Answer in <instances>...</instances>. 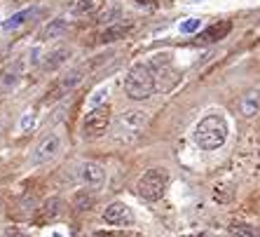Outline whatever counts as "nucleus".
I'll use <instances>...</instances> for the list:
<instances>
[{
    "instance_id": "25",
    "label": "nucleus",
    "mask_w": 260,
    "mask_h": 237,
    "mask_svg": "<svg viewBox=\"0 0 260 237\" xmlns=\"http://www.w3.org/2000/svg\"><path fill=\"white\" fill-rule=\"evenodd\" d=\"M200 19H188V21H183L181 24V33H194V31L200 28Z\"/></svg>"
},
{
    "instance_id": "5",
    "label": "nucleus",
    "mask_w": 260,
    "mask_h": 237,
    "mask_svg": "<svg viewBox=\"0 0 260 237\" xmlns=\"http://www.w3.org/2000/svg\"><path fill=\"white\" fill-rule=\"evenodd\" d=\"M110 120H113V117H110L108 106L89 110L85 122H82V136H85V139H99V136H103L110 127Z\"/></svg>"
},
{
    "instance_id": "23",
    "label": "nucleus",
    "mask_w": 260,
    "mask_h": 237,
    "mask_svg": "<svg viewBox=\"0 0 260 237\" xmlns=\"http://www.w3.org/2000/svg\"><path fill=\"white\" fill-rule=\"evenodd\" d=\"M120 17V7H108V10H103V12H99V24H113L115 19Z\"/></svg>"
},
{
    "instance_id": "11",
    "label": "nucleus",
    "mask_w": 260,
    "mask_h": 237,
    "mask_svg": "<svg viewBox=\"0 0 260 237\" xmlns=\"http://www.w3.org/2000/svg\"><path fill=\"white\" fill-rule=\"evenodd\" d=\"M232 31V21L230 19H223V21H216V24H211L209 28H204L197 36V43L202 45H209V43H218V40H223V38H228V33Z\"/></svg>"
},
{
    "instance_id": "2",
    "label": "nucleus",
    "mask_w": 260,
    "mask_h": 237,
    "mask_svg": "<svg viewBox=\"0 0 260 237\" xmlns=\"http://www.w3.org/2000/svg\"><path fill=\"white\" fill-rule=\"evenodd\" d=\"M228 139V122L220 115H206L200 120V125L194 127V141L197 146L204 151H216L220 148Z\"/></svg>"
},
{
    "instance_id": "18",
    "label": "nucleus",
    "mask_w": 260,
    "mask_h": 237,
    "mask_svg": "<svg viewBox=\"0 0 260 237\" xmlns=\"http://www.w3.org/2000/svg\"><path fill=\"white\" fill-rule=\"evenodd\" d=\"M239 110H242L244 117L258 115V110H260V94L258 92H248V94H244L242 104H239Z\"/></svg>"
},
{
    "instance_id": "20",
    "label": "nucleus",
    "mask_w": 260,
    "mask_h": 237,
    "mask_svg": "<svg viewBox=\"0 0 260 237\" xmlns=\"http://www.w3.org/2000/svg\"><path fill=\"white\" fill-rule=\"evenodd\" d=\"M232 237H260V230L255 225H248V223H232L228 228Z\"/></svg>"
},
{
    "instance_id": "14",
    "label": "nucleus",
    "mask_w": 260,
    "mask_h": 237,
    "mask_svg": "<svg viewBox=\"0 0 260 237\" xmlns=\"http://www.w3.org/2000/svg\"><path fill=\"white\" fill-rule=\"evenodd\" d=\"M132 31V26L129 24H115V26H108L106 31H101L96 36V43L106 45V43H115V40H120V38H124Z\"/></svg>"
},
{
    "instance_id": "22",
    "label": "nucleus",
    "mask_w": 260,
    "mask_h": 237,
    "mask_svg": "<svg viewBox=\"0 0 260 237\" xmlns=\"http://www.w3.org/2000/svg\"><path fill=\"white\" fill-rule=\"evenodd\" d=\"M33 12H36V10H21V12L12 14V17H10V21H5V31H12V28H17V26H21Z\"/></svg>"
},
{
    "instance_id": "7",
    "label": "nucleus",
    "mask_w": 260,
    "mask_h": 237,
    "mask_svg": "<svg viewBox=\"0 0 260 237\" xmlns=\"http://www.w3.org/2000/svg\"><path fill=\"white\" fill-rule=\"evenodd\" d=\"M235 162L242 171V176L246 174H258L260 171V141H251L246 146H242L235 153Z\"/></svg>"
},
{
    "instance_id": "3",
    "label": "nucleus",
    "mask_w": 260,
    "mask_h": 237,
    "mask_svg": "<svg viewBox=\"0 0 260 237\" xmlns=\"http://www.w3.org/2000/svg\"><path fill=\"white\" fill-rule=\"evenodd\" d=\"M157 82H155V73L148 64H136L124 78V92L134 101H143L155 92Z\"/></svg>"
},
{
    "instance_id": "8",
    "label": "nucleus",
    "mask_w": 260,
    "mask_h": 237,
    "mask_svg": "<svg viewBox=\"0 0 260 237\" xmlns=\"http://www.w3.org/2000/svg\"><path fill=\"white\" fill-rule=\"evenodd\" d=\"M24 75V59H14L12 64H7L3 71H0V97H7L12 94L14 87L19 85V80Z\"/></svg>"
},
{
    "instance_id": "9",
    "label": "nucleus",
    "mask_w": 260,
    "mask_h": 237,
    "mask_svg": "<svg viewBox=\"0 0 260 237\" xmlns=\"http://www.w3.org/2000/svg\"><path fill=\"white\" fill-rule=\"evenodd\" d=\"M59 151H61V139L56 134H49V136H45V139L38 143V148L33 151V155H30V162L45 164V162H49V160H54L56 155H59Z\"/></svg>"
},
{
    "instance_id": "19",
    "label": "nucleus",
    "mask_w": 260,
    "mask_h": 237,
    "mask_svg": "<svg viewBox=\"0 0 260 237\" xmlns=\"http://www.w3.org/2000/svg\"><path fill=\"white\" fill-rule=\"evenodd\" d=\"M211 195L218 204H228V202H232V197H235V188H232L230 183H216Z\"/></svg>"
},
{
    "instance_id": "10",
    "label": "nucleus",
    "mask_w": 260,
    "mask_h": 237,
    "mask_svg": "<svg viewBox=\"0 0 260 237\" xmlns=\"http://www.w3.org/2000/svg\"><path fill=\"white\" fill-rule=\"evenodd\" d=\"M103 221L108 225H132L134 223V212L124 204V202H113L103 212Z\"/></svg>"
},
{
    "instance_id": "1",
    "label": "nucleus",
    "mask_w": 260,
    "mask_h": 237,
    "mask_svg": "<svg viewBox=\"0 0 260 237\" xmlns=\"http://www.w3.org/2000/svg\"><path fill=\"white\" fill-rule=\"evenodd\" d=\"M150 122V113L143 108H129L124 110L120 117H117L115 127H113V139L117 143H124V146H132L143 136L145 127Z\"/></svg>"
},
{
    "instance_id": "13",
    "label": "nucleus",
    "mask_w": 260,
    "mask_h": 237,
    "mask_svg": "<svg viewBox=\"0 0 260 237\" xmlns=\"http://www.w3.org/2000/svg\"><path fill=\"white\" fill-rule=\"evenodd\" d=\"M59 214H61V200H59V197H49L43 207L38 209L36 223H47V221H54Z\"/></svg>"
},
{
    "instance_id": "28",
    "label": "nucleus",
    "mask_w": 260,
    "mask_h": 237,
    "mask_svg": "<svg viewBox=\"0 0 260 237\" xmlns=\"http://www.w3.org/2000/svg\"><path fill=\"white\" fill-rule=\"evenodd\" d=\"M94 237H120V232H103V230H99V232H94Z\"/></svg>"
},
{
    "instance_id": "27",
    "label": "nucleus",
    "mask_w": 260,
    "mask_h": 237,
    "mask_svg": "<svg viewBox=\"0 0 260 237\" xmlns=\"http://www.w3.org/2000/svg\"><path fill=\"white\" fill-rule=\"evenodd\" d=\"M3 237H24V235H21L17 228H7V230L3 232Z\"/></svg>"
},
{
    "instance_id": "17",
    "label": "nucleus",
    "mask_w": 260,
    "mask_h": 237,
    "mask_svg": "<svg viewBox=\"0 0 260 237\" xmlns=\"http://www.w3.org/2000/svg\"><path fill=\"white\" fill-rule=\"evenodd\" d=\"M106 0H75L73 3V14L78 17H91V14H99Z\"/></svg>"
},
{
    "instance_id": "21",
    "label": "nucleus",
    "mask_w": 260,
    "mask_h": 237,
    "mask_svg": "<svg viewBox=\"0 0 260 237\" xmlns=\"http://www.w3.org/2000/svg\"><path fill=\"white\" fill-rule=\"evenodd\" d=\"M73 207L78 209V212H91V207H94V195H89L87 190L78 193L73 197Z\"/></svg>"
},
{
    "instance_id": "4",
    "label": "nucleus",
    "mask_w": 260,
    "mask_h": 237,
    "mask_svg": "<svg viewBox=\"0 0 260 237\" xmlns=\"http://www.w3.org/2000/svg\"><path fill=\"white\" fill-rule=\"evenodd\" d=\"M167 190V171L164 169H148L136 183V193L141 200L155 202L159 200Z\"/></svg>"
},
{
    "instance_id": "6",
    "label": "nucleus",
    "mask_w": 260,
    "mask_h": 237,
    "mask_svg": "<svg viewBox=\"0 0 260 237\" xmlns=\"http://www.w3.org/2000/svg\"><path fill=\"white\" fill-rule=\"evenodd\" d=\"M80 80H82V68H73L68 75H63V78H59L56 82L49 85V90L45 92V97H43V104H54V101L63 99L66 94H71L78 87Z\"/></svg>"
},
{
    "instance_id": "16",
    "label": "nucleus",
    "mask_w": 260,
    "mask_h": 237,
    "mask_svg": "<svg viewBox=\"0 0 260 237\" xmlns=\"http://www.w3.org/2000/svg\"><path fill=\"white\" fill-rule=\"evenodd\" d=\"M68 56H71V49H66V47L54 49V52H52V54H47V59H45L43 71H45V73H54L56 68H61L63 64H66Z\"/></svg>"
},
{
    "instance_id": "24",
    "label": "nucleus",
    "mask_w": 260,
    "mask_h": 237,
    "mask_svg": "<svg viewBox=\"0 0 260 237\" xmlns=\"http://www.w3.org/2000/svg\"><path fill=\"white\" fill-rule=\"evenodd\" d=\"M108 99V90L106 87H99L94 94H91V99H89V108L94 110V108H101V104Z\"/></svg>"
},
{
    "instance_id": "15",
    "label": "nucleus",
    "mask_w": 260,
    "mask_h": 237,
    "mask_svg": "<svg viewBox=\"0 0 260 237\" xmlns=\"http://www.w3.org/2000/svg\"><path fill=\"white\" fill-rule=\"evenodd\" d=\"M68 31L66 19H52L43 31H40V40H56V38H63Z\"/></svg>"
},
{
    "instance_id": "12",
    "label": "nucleus",
    "mask_w": 260,
    "mask_h": 237,
    "mask_svg": "<svg viewBox=\"0 0 260 237\" xmlns=\"http://www.w3.org/2000/svg\"><path fill=\"white\" fill-rule=\"evenodd\" d=\"M80 176L87 186H101L106 179V169L99 162H82L80 164Z\"/></svg>"
},
{
    "instance_id": "29",
    "label": "nucleus",
    "mask_w": 260,
    "mask_h": 237,
    "mask_svg": "<svg viewBox=\"0 0 260 237\" xmlns=\"http://www.w3.org/2000/svg\"><path fill=\"white\" fill-rule=\"evenodd\" d=\"M197 237H206V235H197Z\"/></svg>"
},
{
    "instance_id": "26",
    "label": "nucleus",
    "mask_w": 260,
    "mask_h": 237,
    "mask_svg": "<svg viewBox=\"0 0 260 237\" xmlns=\"http://www.w3.org/2000/svg\"><path fill=\"white\" fill-rule=\"evenodd\" d=\"M33 122H36V115H33V113H28V115H24V120H21V129H28V127H33Z\"/></svg>"
}]
</instances>
